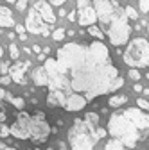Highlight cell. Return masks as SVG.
Here are the masks:
<instances>
[{"instance_id":"6da1fadb","label":"cell","mask_w":149,"mask_h":150,"mask_svg":"<svg viewBox=\"0 0 149 150\" xmlns=\"http://www.w3.org/2000/svg\"><path fill=\"white\" fill-rule=\"evenodd\" d=\"M43 68L49 77V91L81 93L86 102L108 95L124 86L119 70L111 64L110 52L102 41L90 45L67 43L56 57H45Z\"/></svg>"},{"instance_id":"7a4b0ae2","label":"cell","mask_w":149,"mask_h":150,"mask_svg":"<svg viewBox=\"0 0 149 150\" xmlns=\"http://www.w3.org/2000/svg\"><path fill=\"white\" fill-rule=\"evenodd\" d=\"M97 13V22H101V29L111 45L122 47L129 41L131 25L128 16L119 2L113 0H92Z\"/></svg>"},{"instance_id":"3957f363","label":"cell","mask_w":149,"mask_h":150,"mask_svg":"<svg viewBox=\"0 0 149 150\" xmlns=\"http://www.w3.org/2000/svg\"><path fill=\"white\" fill-rule=\"evenodd\" d=\"M106 129L92 123L86 118H76L68 129V143L72 150H94V145L106 136Z\"/></svg>"},{"instance_id":"277c9868","label":"cell","mask_w":149,"mask_h":150,"mask_svg":"<svg viewBox=\"0 0 149 150\" xmlns=\"http://www.w3.org/2000/svg\"><path fill=\"white\" fill-rule=\"evenodd\" d=\"M140 130L131 123L124 112H117V115H111L108 120V134H111L113 138L120 139L124 146L135 148L138 139H140Z\"/></svg>"},{"instance_id":"5b68a950","label":"cell","mask_w":149,"mask_h":150,"mask_svg":"<svg viewBox=\"0 0 149 150\" xmlns=\"http://www.w3.org/2000/svg\"><path fill=\"white\" fill-rule=\"evenodd\" d=\"M147 52H149V41L145 38H135L129 41L128 48L122 54V59L129 68H142L147 63Z\"/></svg>"},{"instance_id":"8992f818","label":"cell","mask_w":149,"mask_h":150,"mask_svg":"<svg viewBox=\"0 0 149 150\" xmlns=\"http://www.w3.org/2000/svg\"><path fill=\"white\" fill-rule=\"evenodd\" d=\"M27 129H29V139L36 145L45 143L50 136V130H52L49 122H47L45 112H42V111H36L34 115H29Z\"/></svg>"},{"instance_id":"52a82bcc","label":"cell","mask_w":149,"mask_h":150,"mask_svg":"<svg viewBox=\"0 0 149 150\" xmlns=\"http://www.w3.org/2000/svg\"><path fill=\"white\" fill-rule=\"evenodd\" d=\"M50 29H52V25L47 23L34 7H31L29 14L25 18V30H29L31 34H38V36H49Z\"/></svg>"},{"instance_id":"ba28073f","label":"cell","mask_w":149,"mask_h":150,"mask_svg":"<svg viewBox=\"0 0 149 150\" xmlns=\"http://www.w3.org/2000/svg\"><path fill=\"white\" fill-rule=\"evenodd\" d=\"M77 23L81 27H90L97 22V13L95 7L90 0H77V11H76Z\"/></svg>"},{"instance_id":"9c48e42d","label":"cell","mask_w":149,"mask_h":150,"mask_svg":"<svg viewBox=\"0 0 149 150\" xmlns=\"http://www.w3.org/2000/svg\"><path fill=\"white\" fill-rule=\"evenodd\" d=\"M27 120H29V112L20 111V115L16 116V122L13 125H9V136H13L16 139H29Z\"/></svg>"},{"instance_id":"30bf717a","label":"cell","mask_w":149,"mask_h":150,"mask_svg":"<svg viewBox=\"0 0 149 150\" xmlns=\"http://www.w3.org/2000/svg\"><path fill=\"white\" fill-rule=\"evenodd\" d=\"M124 115L131 120V123L138 129V130H147L149 129V115L144 112V109H137V107H129L124 111Z\"/></svg>"},{"instance_id":"8fae6325","label":"cell","mask_w":149,"mask_h":150,"mask_svg":"<svg viewBox=\"0 0 149 150\" xmlns=\"http://www.w3.org/2000/svg\"><path fill=\"white\" fill-rule=\"evenodd\" d=\"M86 104L88 102H86L85 95H81V93H68L65 97V102H63V109L68 112H79L85 109Z\"/></svg>"},{"instance_id":"7c38bea8","label":"cell","mask_w":149,"mask_h":150,"mask_svg":"<svg viewBox=\"0 0 149 150\" xmlns=\"http://www.w3.org/2000/svg\"><path fill=\"white\" fill-rule=\"evenodd\" d=\"M31 68V61H20V63H14L13 66H9L7 73H9V77L11 81L18 82V84H25V71Z\"/></svg>"},{"instance_id":"4fadbf2b","label":"cell","mask_w":149,"mask_h":150,"mask_svg":"<svg viewBox=\"0 0 149 150\" xmlns=\"http://www.w3.org/2000/svg\"><path fill=\"white\" fill-rule=\"evenodd\" d=\"M32 7L42 14V18H43L47 23H50V25L56 23V14H54V11H52V6L47 2V0H38V2H36Z\"/></svg>"},{"instance_id":"5bb4252c","label":"cell","mask_w":149,"mask_h":150,"mask_svg":"<svg viewBox=\"0 0 149 150\" xmlns=\"http://www.w3.org/2000/svg\"><path fill=\"white\" fill-rule=\"evenodd\" d=\"M14 25L16 23H14L11 9L6 6H0V29H13Z\"/></svg>"},{"instance_id":"9a60e30c","label":"cell","mask_w":149,"mask_h":150,"mask_svg":"<svg viewBox=\"0 0 149 150\" xmlns=\"http://www.w3.org/2000/svg\"><path fill=\"white\" fill-rule=\"evenodd\" d=\"M32 82L36 86H47L49 77H47V71H45L43 66H38V68L32 70Z\"/></svg>"},{"instance_id":"2e32d148","label":"cell","mask_w":149,"mask_h":150,"mask_svg":"<svg viewBox=\"0 0 149 150\" xmlns=\"http://www.w3.org/2000/svg\"><path fill=\"white\" fill-rule=\"evenodd\" d=\"M128 102V97L126 95H113V97H110L108 98V105L110 107H120Z\"/></svg>"},{"instance_id":"e0dca14e","label":"cell","mask_w":149,"mask_h":150,"mask_svg":"<svg viewBox=\"0 0 149 150\" xmlns=\"http://www.w3.org/2000/svg\"><path fill=\"white\" fill-rule=\"evenodd\" d=\"M6 98L14 105V109H18V111H22L24 107H25V100L22 98V97H13V95H9V93H6Z\"/></svg>"},{"instance_id":"ac0fdd59","label":"cell","mask_w":149,"mask_h":150,"mask_svg":"<svg viewBox=\"0 0 149 150\" xmlns=\"http://www.w3.org/2000/svg\"><path fill=\"white\" fill-rule=\"evenodd\" d=\"M104 150H126V146L122 145V141H120V139L113 138V139H110V141L104 145Z\"/></svg>"},{"instance_id":"d6986e66","label":"cell","mask_w":149,"mask_h":150,"mask_svg":"<svg viewBox=\"0 0 149 150\" xmlns=\"http://www.w3.org/2000/svg\"><path fill=\"white\" fill-rule=\"evenodd\" d=\"M88 34H90V36H94L95 40H99V41H102V38H104V32H102V29L95 27V23L88 27Z\"/></svg>"},{"instance_id":"ffe728a7","label":"cell","mask_w":149,"mask_h":150,"mask_svg":"<svg viewBox=\"0 0 149 150\" xmlns=\"http://www.w3.org/2000/svg\"><path fill=\"white\" fill-rule=\"evenodd\" d=\"M124 13H126V16L129 18V20H138V13H137V11L131 7V6H126Z\"/></svg>"},{"instance_id":"44dd1931","label":"cell","mask_w":149,"mask_h":150,"mask_svg":"<svg viewBox=\"0 0 149 150\" xmlns=\"http://www.w3.org/2000/svg\"><path fill=\"white\" fill-rule=\"evenodd\" d=\"M65 36H67V30H65V29H61V27H58V29L52 32V38H54L56 41H61Z\"/></svg>"},{"instance_id":"7402d4cb","label":"cell","mask_w":149,"mask_h":150,"mask_svg":"<svg viewBox=\"0 0 149 150\" xmlns=\"http://www.w3.org/2000/svg\"><path fill=\"white\" fill-rule=\"evenodd\" d=\"M9 55H11V59H14V61L20 57V50H18V47H16L14 43L9 45Z\"/></svg>"},{"instance_id":"603a6c76","label":"cell","mask_w":149,"mask_h":150,"mask_svg":"<svg viewBox=\"0 0 149 150\" xmlns=\"http://www.w3.org/2000/svg\"><path fill=\"white\" fill-rule=\"evenodd\" d=\"M7 136H9V125L0 122V138H7Z\"/></svg>"},{"instance_id":"cb8c5ba5","label":"cell","mask_w":149,"mask_h":150,"mask_svg":"<svg viewBox=\"0 0 149 150\" xmlns=\"http://www.w3.org/2000/svg\"><path fill=\"white\" fill-rule=\"evenodd\" d=\"M138 7L144 14H147L149 13V0H138Z\"/></svg>"},{"instance_id":"d4e9b609","label":"cell","mask_w":149,"mask_h":150,"mask_svg":"<svg viewBox=\"0 0 149 150\" xmlns=\"http://www.w3.org/2000/svg\"><path fill=\"white\" fill-rule=\"evenodd\" d=\"M142 77V75H140V71L137 70V68H131V70H129V79H133V81H138Z\"/></svg>"},{"instance_id":"484cf974","label":"cell","mask_w":149,"mask_h":150,"mask_svg":"<svg viewBox=\"0 0 149 150\" xmlns=\"http://www.w3.org/2000/svg\"><path fill=\"white\" fill-rule=\"evenodd\" d=\"M137 105H138L140 109H144V111H147V112H149V102H147V100L138 98V100H137Z\"/></svg>"},{"instance_id":"4316f807","label":"cell","mask_w":149,"mask_h":150,"mask_svg":"<svg viewBox=\"0 0 149 150\" xmlns=\"http://www.w3.org/2000/svg\"><path fill=\"white\" fill-rule=\"evenodd\" d=\"M13 81H11V77H9V75H0V84H2V86H9Z\"/></svg>"},{"instance_id":"83f0119b","label":"cell","mask_w":149,"mask_h":150,"mask_svg":"<svg viewBox=\"0 0 149 150\" xmlns=\"http://www.w3.org/2000/svg\"><path fill=\"white\" fill-rule=\"evenodd\" d=\"M16 9L18 11H25L27 9V0H16Z\"/></svg>"},{"instance_id":"f1b7e54d","label":"cell","mask_w":149,"mask_h":150,"mask_svg":"<svg viewBox=\"0 0 149 150\" xmlns=\"http://www.w3.org/2000/svg\"><path fill=\"white\" fill-rule=\"evenodd\" d=\"M7 70H9V64L7 63H0V75L7 73Z\"/></svg>"},{"instance_id":"f546056e","label":"cell","mask_w":149,"mask_h":150,"mask_svg":"<svg viewBox=\"0 0 149 150\" xmlns=\"http://www.w3.org/2000/svg\"><path fill=\"white\" fill-rule=\"evenodd\" d=\"M47 2H49L50 6H63L67 0H47Z\"/></svg>"},{"instance_id":"4dcf8cb0","label":"cell","mask_w":149,"mask_h":150,"mask_svg":"<svg viewBox=\"0 0 149 150\" xmlns=\"http://www.w3.org/2000/svg\"><path fill=\"white\" fill-rule=\"evenodd\" d=\"M76 16H77V14H76V11H72V13H67V16H65V18H67L68 22H74V20H76Z\"/></svg>"},{"instance_id":"1f68e13d","label":"cell","mask_w":149,"mask_h":150,"mask_svg":"<svg viewBox=\"0 0 149 150\" xmlns=\"http://www.w3.org/2000/svg\"><path fill=\"white\" fill-rule=\"evenodd\" d=\"M14 30H16V34H22V32H25V27H22V25H14Z\"/></svg>"},{"instance_id":"d6a6232c","label":"cell","mask_w":149,"mask_h":150,"mask_svg":"<svg viewBox=\"0 0 149 150\" xmlns=\"http://www.w3.org/2000/svg\"><path fill=\"white\" fill-rule=\"evenodd\" d=\"M31 52H34V54H40V52H42V47H40V45H32Z\"/></svg>"},{"instance_id":"836d02e7","label":"cell","mask_w":149,"mask_h":150,"mask_svg":"<svg viewBox=\"0 0 149 150\" xmlns=\"http://www.w3.org/2000/svg\"><path fill=\"white\" fill-rule=\"evenodd\" d=\"M4 98H6V89L0 88V100H4Z\"/></svg>"},{"instance_id":"e575fe53","label":"cell","mask_w":149,"mask_h":150,"mask_svg":"<svg viewBox=\"0 0 149 150\" xmlns=\"http://www.w3.org/2000/svg\"><path fill=\"white\" fill-rule=\"evenodd\" d=\"M6 111H0V122H6Z\"/></svg>"},{"instance_id":"d590c367","label":"cell","mask_w":149,"mask_h":150,"mask_svg":"<svg viewBox=\"0 0 149 150\" xmlns=\"http://www.w3.org/2000/svg\"><path fill=\"white\" fill-rule=\"evenodd\" d=\"M18 38H20L22 41H27V34H25V32H22V34H18Z\"/></svg>"},{"instance_id":"8d00e7d4","label":"cell","mask_w":149,"mask_h":150,"mask_svg":"<svg viewBox=\"0 0 149 150\" xmlns=\"http://www.w3.org/2000/svg\"><path fill=\"white\" fill-rule=\"evenodd\" d=\"M58 14H59V16H61V18H65V16H67V11H65V9H63V7H61V9H59V11H58Z\"/></svg>"},{"instance_id":"74e56055","label":"cell","mask_w":149,"mask_h":150,"mask_svg":"<svg viewBox=\"0 0 149 150\" xmlns=\"http://www.w3.org/2000/svg\"><path fill=\"white\" fill-rule=\"evenodd\" d=\"M135 91H138V93H142V86H140V84H135Z\"/></svg>"},{"instance_id":"f35d334b","label":"cell","mask_w":149,"mask_h":150,"mask_svg":"<svg viewBox=\"0 0 149 150\" xmlns=\"http://www.w3.org/2000/svg\"><path fill=\"white\" fill-rule=\"evenodd\" d=\"M38 61H45V55H43V54H42V52H40V54H38Z\"/></svg>"},{"instance_id":"ab89813d","label":"cell","mask_w":149,"mask_h":150,"mask_svg":"<svg viewBox=\"0 0 149 150\" xmlns=\"http://www.w3.org/2000/svg\"><path fill=\"white\" fill-rule=\"evenodd\" d=\"M7 38H9V40L13 41V40H14V32H7Z\"/></svg>"},{"instance_id":"60d3db41","label":"cell","mask_w":149,"mask_h":150,"mask_svg":"<svg viewBox=\"0 0 149 150\" xmlns=\"http://www.w3.org/2000/svg\"><path fill=\"white\" fill-rule=\"evenodd\" d=\"M0 150H18V148H16V146H14V148H13V146H4V148H0Z\"/></svg>"},{"instance_id":"b9f144b4","label":"cell","mask_w":149,"mask_h":150,"mask_svg":"<svg viewBox=\"0 0 149 150\" xmlns=\"http://www.w3.org/2000/svg\"><path fill=\"white\" fill-rule=\"evenodd\" d=\"M2 55H4V48H2V45H0V59H2Z\"/></svg>"},{"instance_id":"7bdbcfd3","label":"cell","mask_w":149,"mask_h":150,"mask_svg":"<svg viewBox=\"0 0 149 150\" xmlns=\"http://www.w3.org/2000/svg\"><path fill=\"white\" fill-rule=\"evenodd\" d=\"M145 66H149V52H147V63H145Z\"/></svg>"},{"instance_id":"ee69618b","label":"cell","mask_w":149,"mask_h":150,"mask_svg":"<svg viewBox=\"0 0 149 150\" xmlns=\"http://www.w3.org/2000/svg\"><path fill=\"white\" fill-rule=\"evenodd\" d=\"M145 79H147V81H149V73H145Z\"/></svg>"},{"instance_id":"f6af8a7d","label":"cell","mask_w":149,"mask_h":150,"mask_svg":"<svg viewBox=\"0 0 149 150\" xmlns=\"http://www.w3.org/2000/svg\"><path fill=\"white\" fill-rule=\"evenodd\" d=\"M6 2H16V0H6Z\"/></svg>"},{"instance_id":"bcb514c9","label":"cell","mask_w":149,"mask_h":150,"mask_svg":"<svg viewBox=\"0 0 149 150\" xmlns=\"http://www.w3.org/2000/svg\"><path fill=\"white\" fill-rule=\"evenodd\" d=\"M47 150H56V148H47Z\"/></svg>"},{"instance_id":"7dc6e473","label":"cell","mask_w":149,"mask_h":150,"mask_svg":"<svg viewBox=\"0 0 149 150\" xmlns=\"http://www.w3.org/2000/svg\"><path fill=\"white\" fill-rule=\"evenodd\" d=\"M34 150H40V148H34Z\"/></svg>"},{"instance_id":"c3c4849f","label":"cell","mask_w":149,"mask_h":150,"mask_svg":"<svg viewBox=\"0 0 149 150\" xmlns=\"http://www.w3.org/2000/svg\"><path fill=\"white\" fill-rule=\"evenodd\" d=\"M147 30H149V27H147Z\"/></svg>"}]
</instances>
